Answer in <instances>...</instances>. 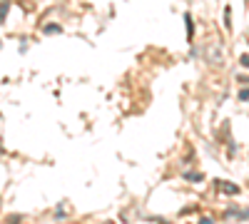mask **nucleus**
<instances>
[{
  "label": "nucleus",
  "mask_w": 249,
  "mask_h": 224,
  "mask_svg": "<svg viewBox=\"0 0 249 224\" xmlns=\"http://www.w3.org/2000/svg\"><path fill=\"white\" fill-rule=\"evenodd\" d=\"M199 224H212V219H210V217H204V219H202Z\"/></svg>",
  "instance_id": "obj_4"
},
{
  "label": "nucleus",
  "mask_w": 249,
  "mask_h": 224,
  "mask_svg": "<svg viewBox=\"0 0 249 224\" xmlns=\"http://www.w3.org/2000/svg\"><path fill=\"white\" fill-rule=\"evenodd\" d=\"M187 179H202V174H197V172H190V174H187Z\"/></svg>",
  "instance_id": "obj_3"
},
{
  "label": "nucleus",
  "mask_w": 249,
  "mask_h": 224,
  "mask_svg": "<svg viewBox=\"0 0 249 224\" xmlns=\"http://www.w3.org/2000/svg\"><path fill=\"white\" fill-rule=\"evenodd\" d=\"M57 30H60L57 25H48V28H45V33H50V35H53V33H57Z\"/></svg>",
  "instance_id": "obj_2"
},
{
  "label": "nucleus",
  "mask_w": 249,
  "mask_h": 224,
  "mask_svg": "<svg viewBox=\"0 0 249 224\" xmlns=\"http://www.w3.org/2000/svg\"><path fill=\"white\" fill-rule=\"evenodd\" d=\"M217 190H222V192H227V194H239V187L232 185V182H219V179H217Z\"/></svg>",
  "instance_id": "obj_1"
}]
</instances>
